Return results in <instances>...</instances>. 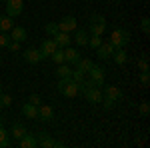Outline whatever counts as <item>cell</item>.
Instances as JSON below:
<instances>
[{
    "mask_svg": "<svg viewBox=\"0 0 150 148\" xmlns=\"http://www.w3.org/2000/svg\"><path fill=\"white\" fill-rule=\"evenodd\" d=\"M108 42L114 48H126V44L130 42V32H128L126 28H114L110 32V40Z\"/></svg>",
    "mask_w": 150,
    "mask_h": 148,
    "instance_id": "6da1fadb",
    "label": "cell"
},
{
    "mask_svg": "<svg viewBox=\"0 0 150 148\" xmlns=\"http://www.w3.org/2000/svg\"><path fill=\"white\" fill-rule=\"evenodd\" d=\"M58 92L66 98H76L78 96V86L72 78H58Z\"/></svg>",
    "mask_w": 150,
    "mask_h": 148,
    "instance_id": "7a4b0ae2",
    "label": "cell"
},
{
    "mask_svg": "<svg viewBox=\"0 0 150 148\" xmlns=\"http://www.w3.org/2000/svg\"><path fill=\"white\" fill-rule=\"evenodd\" d=\"M90 34L94 36L106 34V18L102 14H90Z\"/></svg>",
    "mask_w": 150,
    "mask_h": 148,
    "instance_id": "3957f363",
    "label": "cell"
},
{
    "mask_svg": "<svg viewBox=\"0 0 150 148\" xmlns=\"http://www.w3.org/2000/svg\"><path fill=\"white\" fill-rule=\"evenodd\" d=\"M88 74H90V80H92L94 86H100V88H102V86H104V74H106L104 66H100V64H94L92 68L88 70Z\"/></svg>",
    "mask_w": 150,
    "mask_h": 148,
    "instance_id": "277c9868",
    "label": "cell"
},
{
    "mask_svg": "<svg viewBox=\"0 0 150 148\" xmlns=\"http://www.w3.org/2000/svg\"><path fill=\"white\" fill-rule=\"evenodd\" d=\"M22 8H24V0H8L6 2V16L16 18V16L22 14Z\"/></svg>",
    "mask_w": 150,
    "mask_h": 148,
    "instance_id": "5b68a950",
    "label": "cell"
},
{
    "mask_svg": "<svg viewBox=\"0 0 150 148\" xmlns=\"http://www.w3.org/2000/svg\"><path fill=\"white\" fill-rule=\"evenodd\" d=\"M36 140H38V146H42V148H56V146H64L62 142H58V140H54V138H50V134H48V132H38Z\"/></svg>",
    "mask_w": 150,
    "mask_h": 148,
    "instance_id": "8992f818",
    "label": "cell"
},
{
    "mask_svg": "<svg viewBox=\"0 0 150 148\" xmlns=\"http://www.w3.org/2000/svg\"><path fill=\"white\" fill-rule=\"evenodd\" d=\"M84 98H86V100H88L90 104H98V102H102V98H104L102 88H100V86H90L88 90L84 92Z\"/></svg>",
    "mask_w": 150,
    "mask_h": 148,
    "instance_id": "52a82bcc",
    "label": "cell"
},
{
    "mask_svg": "<svg viewBox=\"0 0 150 148\" xmlns=\"http://www.w3.org/2000/svg\"><path fill=\"white\" fill-rule=\"evenodd\" d=\"M54 42H56L58 48H66V46L72 44V36H70V32H62V30H58L54 36H50Z\"/></svg>",
    "mask_w": 150,
    "mask_h": 148,
    "instance_id": "ba28073f",
    "label": "cell"
},
{
    "mask_svg": "<svg viewBox=\"0 0 150 148\" xmlns=\"http://www.w3.org/2000/svg\"><path fill=\"white\" fill-rule=\"evenodd\" d=\"M102 94H104V98H110V100H114V102L122 98V90H120L118 86H112V84L102 86Z\"/></svg>",
    "mask_w": 150,
    "mask_h": 148,
    "instance_id": "9c48e42d",
    "label": "cell"
},
{
    "mask_svg": "<svg viewBox=\"0 0 150 148\" xmlns=\"http://www.w3.org/2000/svg\"><path fill=\"white\" fill-rule=\"evenodd\" d=\"M114 46L110 44V42H104L102 40V44L96 48V52H98V58L100 60H108V58H112V54H114Z\"/></svg>",
    "mask_w": 150,
    "mask_h": 148,
    "instance_id": "30bf717a",
    "label": "cell"
},
{
    "mask_svg": "<svg viewBox=\"0 0 150 148\" xmlns=\"http://www.w3.org/2000/svg\"><path fill=\"white\" fill-rule=\"evenodd\" d=\"M24 60L28 62V64H38L40 60H42V54H40V50L38 48H26L22 52Z\"/></svg>",
    "mask_w": 150,
    "mask_h": 148,
    "instance_id": "8fae6325",
    "label": "cell"
},
{
    "mask_svg": "<svg viewBox=\"0 0 150 148\" xmlns=\"http://www.w3.org/2000/svg\"><path fill=\"white\" fill-rule=\"evenodd\" d=\"M56 48H58V46H56V42H54L52 38H46V40H42V46L38 48V50H40V54H42V60H44V58H50V54H52Z\"/></svg>",
    "mask_w": 150,
    "mask_h": 148,
    "instance_id": "7c38bea8",
    "label": "cell"
},
{
    "mask_svg": "<svg viewBox=\"0 0 150 148\" xmlns=\"http://www.w3.org/2000/svg\"><path fill=\"white\" fill-rule=\"evenodd\" d=\"M58 30H62V32H74L76 30V18L74 16H64L58 22Z\"/></svg>",
    "mask_w": 150,
    "mask_h": 148,
    "instance_id": "4fadbf2b",
    "label": "cell"
},
{
    "mask_svg": "<svg viewBox=\"0 0 150 148\" xmlns=\"http://www.w3.org/2000/svg\"><path fill=\"white\" fill-rule=\"evenodd\" d=\"M52 118H54V108L48 106V104H40V106H38V120L50 122Z\"/></svg>",
    "mask_w": 150,
    "mask_h": 148,
    "instance_id": "5bb4252c",
    "label": "cell"
},
{
    "mask_svg": "<svg viewBox=\"0 0 150 148\" xmlns=\"http://www.w3.org/2000/svg\"><path fill=\"white\" fill-rule=\"evenodd\" d=\"M80 58H82L80 50H76V48H72V46H66V48H64V62H66V64H76Z\"/></svg>",
    "mask_w": 150,
    "mask_h": 148,
    "instance_id": "9a60e30c",
    "label": "cell"
},
{
    "mask_svg": "<svg viewBox=\"0 0 150 148\" xmlns=\"http://www.w3.org/2000/svg\"><path fill=\"white\" fill-rule=\"evenodd\" d=\"M28 38V32L24 26H12L10 30V40H16V42H24Z\"/></svg>",
    "mask_w": 150,
    "mask_h": 148,
    "instance_id": "2e32d148",
    "label": "cell"
},
{
    "mask_svg": "<svg viewBox=\"0 0 150 148\" xmlns=\"http://www.w3.org/2000/svg\"><path fill=\"white\" fill-rule=\"evenodd\" d=\"M112 60H114V64L122 66V64H126V62H128V52L124 50V48H116L114 54H112Z\"/></svg>",
    "mask_w": 150,
    "mask_h": 148,
    "instance_id": "e0dca14e",
    "label": "cell"
},
{
    "mask_svg": "<svg viewBox=\"0 0 150 148\" xmlns=\"http://www.w3.org/2000/svg\"><path fill=\"white\" fill-rule=\"evenodd\" d=\"M20 148H38V140H36V136H32V134H24L22 138H20Z\"/></svg>",
    "mask_w": 150,
    "mask_h": 148,
    "instance_id": "ac0fdd59",
    "label": "cell"
},
{
    "mask_svg": "<svg viewBox=\"0 0 150 148\" xmlns=\"http://www.w3.org/2000/svg\"><path fill=\"white\" fill-rule=\"evenodd\" d=\"M22 114L26 116V118H34V120H38V106H34V104L26 102L22 106Z\"/></svg>",
    "mask_w": 150,
    "mask_h": 148,
    "instance_id": "d6986e66",
    "label": "cell"
},
{
    "mask_svg": "<svg viewBox=\"0 0 150 148\" xmlns=\"http://www.w3.org/2000/svg\"><path fill=\"white\" fill-rule=\"evenodd\" d=\"M72 66L66 64V62H62V64H58V70H56V76L58 78H70L72 76Z\"/></svg>",
    "mask_w": 150,
    "mask_h": 148,
    "instance_id": "ffe728a7",
    "label": "cell"
},
{
    "mask_svg": "<svg viewBox=\"0 0 150 148\" xmlns=\"http://www.w3.org/2000/svg\"><path fill=\"white\" fill-rule=\"evenodd\" d=\"M88 38H90L88 36V30H76L74 32V42L78 46H86L88 44Z\"/></svg>",
    "mask_w": 150,
    "mask_h": 148,
    "instance_id": "44dd1931",
    "label": "cell"
},
{
    "mask_svg": "<svg viewBox=\"0 0 150 148\" xmlns=\"http://www.w3.org/2000/svg\"><path fill=\"white\" fill-rule=\"evenodd\" d=\"M94 66V62L90 60V58H80L78 62H76V70H80V72H84V74H88V70Z\"/></svg>",
    "mask_w": 150,
    "mask_h": 148,
    "instance_id": "7402d4cb",
    "label": "cell"
},
{
    "mask_svg": "<svg viewBox=\"0 0 150 148\" xmlns=\"http://www.w3.org/2000/svg\"><path fill=\"white\" fill-rule=\"evenodd\" d=\"M10 134L16 138V140H20V138L26 134V126H24L22 122H14V124H12V132H10Z\"/></svg>",
    "mask_w": 150,
    "mask_h": 148,
    "instance_id": "603a6c76",
    "label": "cell"
},
{
    "mask_svg": "<svg viewBox=\"0 0 150 148\" xmlns=\"http://www.w3.org/2000/svg\"><path fill=\"white\" fill-rule=\"evenodd\" d=\"M12 26H14V22L10 16H0V32H8V30H12Z\"/></svg>",
    "mask_w": 150,
    "mask_h": 148,
    "instance_id": "cb8c5ba5",
    "label": "cell"
},
{
    "mask_svg": "<svg viewBox=\"0 0 150 148\" xmlns=\"http://www.w3.org/2000/svg\"><path fill=\"white\" fill-rule=\"evenodd\" d=\"M8 130L4 126H0V148H8L10 146V138H8Z\"/></svg>",
    "mask_w": 150,
    "mask_h": 148,
    "instance_id": "d4e9b609",
    "label": "cell"
},
{
    "mask_svg": "<svg viewBox=\"0 0 150 148\" xmlns=\"http://www.w3.org/2000/svg\"><path fill=\"white\" fill-rule=\"evenodd\" d=\"M50 58H52L54 64H62V62H64V48H56V50L50 54Z\"/></svg>",
    "mask_w": 150,
    "mask_h": 148,
    "instance_id": "484cf974",
    "label": "cell"
},
{
    "mask_svg": "<svg viewBox=\"0 0 150 148\" xmlns=\"http://www.w3.org/2000/svg\"><path fill=\"white\" fill-rule=\"evenodd\" d=\"M10 104H12V96L2 92V94H0V108H8Z\"/></svg>",
    "mask_w": 150,
    "mask_h": 148,
    "instance_id": "4316f807",
    "label": "cell"
},
{
    "mask_svg": "<svg viewBox=\"0 0 150 148\" xmlns=\"http://www.w3.org/2000/svg\"><path fill=\"white\" fill-rule=\"evenodd\" d=\"M44 30H46V34H48V36H54V34L58 32V22H48Z\"/></svg>",
    "mask_w": 150,
    "mask_h": 148,
    "instance_id": "83f0119b",
    "label": "cell"
},
{
    "mask_svg": "<svg viewBox=\"0 0 150 148\" xmlns=\"http://www.w3.org/2000/svg\"><path fill=\"white\" fill-rule=\"evenodd\" d=\"M88 44H90V48H94V50H96L98 46L102 44V36H94L92 34V38H88Z\"/></svg>",
    "mask_w": 150,
    "mask_h": 148,
    "instance_id": "f1b7e54d",
    "label": "cell"
},
{
    "mask_svg": "<svg viewBox=\"0 0 150 148\" xmlns=\"http://www.w3.org/2000/svg\"><path fill=\"white\" fill-rule=\"evenodd\" d=\"M138 68L140 72H148V56H142L138 60Z\"/></svg>",
    "mask_w": 150,
    "mask_h": 148,
    "instance_id": "f546056e",
    "label": "cell"
},
{
    "mask_svg": "<svg viewBox=\"0 0 150 148\" xmlns=\"http://www.w3.org/2000/svg\"><path fill=\"white\" fill-rule=\"evenodd\" d=\"M140 28L144 34H150V18H142L140 20Z\"/></svg>",
    "mask_w": 150,
    "mask_h": 148,
    "instance_id": "4dcf8cb0",
    "label": "cell"
},
{
    "mask_svg": "<svg viewBox=\"0 0 150 148\" xmlns=\"http://www.w3.org/2000/svg\"><path fill=\"white\" fill-rule=\"evenodd\" d=\"M28 102L34 104V106H40V104H42V98H40L38 94H30V96H28Z\"/></svg>",
    "mask_w": 150,
    "mask_h": 148,
    "instance_id": "1f68e13d",
    "label": "cell"
},
{
    "mask_svg": "<svg viewBox=\"0 0 150 148\" xmlns=\"http://www.w3.org/2000/svg\"><path fill=\"white\" fill-rule=\"evenodd\" d=\"M8 42H10V34L0 32V48H2V46H8Z\"/></svg>",
    "mask_w": 150,
    "mask_h": 148,
    "instance_id": "d6a6232c",
    "label": "cell"
},
{
    "mask_svg": "<svg viewBox=\"0 0 150 148\" xmlns=\"http://www.w3.org/2000/svg\"><path fill=\"white\" fill-rule=\"evenodd\" d=\"M6 48H8L10 52H18V50H20V42H16V40H10Z\"/></svg>",
    "mask_w": 150,
    "mask_h": 148,
    "instance_id": "836d02e7",
    "label": "cell"
},
{
    "mask_svg": "<svg viewBox=\"0 0 150 148\" xmlns=\"http://www.w3.org/2000/svg\"><path fill=\"white\" fill-rule=\"evenodd\" d=\"M140 84H142V86H148V84H150L148 72H142V74H140Z\"/></svg>",
    "mask_w": 150,
    "mask_h": 148,
    "instance_id": "e575fe53",
    "label": "cell"
},
{
    "mask_svg": "<svg viewBox=\"0 0 150 148\" xmlns=\"http://www.w3.org/2000/svg\"><path fill=\"white\" fill-rule=\"evenodd\" d=\"M102 102H104V108H106V110H112V108H114V100H110V98H102Z\"/></svg>",
    "mask_w": 150,
    "mask_h": 148,
    "instance_id": "d590c367",
    "label": "cell"
},
{
    "mask_svg": "<svg viewBox=\"0 0 150 148\" xmlns=\"http://www.w3.org/2000/svg\"><path fill=\"white\" fill-rule=\"evenodd\" d=\"M148 112H150V106L146 102L144 104H140V114H142V116H148Z\"/></svg>",
    "mask_w": 150,
    "mask_h": 148,
    "instance_id": "8d00e7d4",
    "label": "cell"
},
{
    "mask_svg": "<svg viewBox=\"0 0 150 148\" xmlns=\"http://www.w3.org/2000/svg\"><path fill=\"white\" fill-rule=\"evenodd\" d=\"M0 126H4V120H2V116H0Z\"/></svg>",
    "mask_w": 150,
    "mask_h": 148,
    "instance_id": "74e56055",
    "label": "cell"
},
{
    "mask_svg": "<svg viewBox=\"0 0 150 148\" xmlns=\"http://www.w3.org/2000/svg\"><path fill=\"white\" fill-rule=\"evenodd\" d=\"M0 94H2V82H0Z\"/></svg>",
    "mask_w": 150,
    "mask_h": 148,
    "instance_id": "f35d334b",
    "label": "cell"
},
{
    "mask_svg": "<svg viewBox=\"0 0 150 148\" xmlns=\"http://www.w3.org/2000/svg\"><path fill=\"white\" fill-rule=\"evenodd\" d=\"M4 2H8V0H4Z\"/></svg>",
    "mask_w": 150,
    "mask_h": 148,
    "instance_id": "ab89813d",
    "label": "cell"
}]
</instances>
